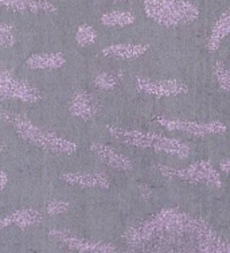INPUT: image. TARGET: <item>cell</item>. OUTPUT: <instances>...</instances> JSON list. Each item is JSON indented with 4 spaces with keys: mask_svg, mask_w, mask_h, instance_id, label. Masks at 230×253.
<instances>
[{
    "mask_svg": "<svg viewBox=\"0 0 230 253\" xmlns=\"http://www.w3.org/2000/svg\"><path fill=\"white\" fill-rule=\"evenodd\" d=\"M133 251L229 253L230 245L202 218L178 209H163L122 234Z\"/></svg>",
    "mask_w": 230,
    "mask_h": 253,
    "instance_id": "cell-1",
    "label": "cell"
},
{
    "mask_svg": "<svg viewBox=\"0 0 230 253\" xmlns=\"http://www.w3.org/2000/svg\"><path fill=\"white\" fill-rule=\"evenodd\" d=\"M0 119L14 128V131L18 133L20 139H23L31 146L38 147L40 150L54 152V154H74L78 148L74 141L59 136L55 132L35 126L26 115L8 111L1 105H0Z\"/></svg>",
    "mask_w": 230,
    "mask_h": 253,
    "instance_id": "cell-2",
    "label": "cell"
},
{
    "mask_svg": "<svg viewBox=\"0 0 230 253\" xmlns=\"http://www.w3.org/2000/svg\"><path fill=\"white\" fill-rule=\"evenodd\" d=\"M108 131L116 140L122 144L139 147V148H152L155 151L166 152L179 158H187L190 155V147L187 146V143L175 137L137 131V129L117 128V126H108Z\"/></svg>",
    "mask_w": 230,
    "mask_h": 253,
    "instance_id": "cell-3",
    "label": "cell"
},
{
    "mask_svg": "<svg viewBox=\"0 0 230 253\" xmlns=\"http://www.w3.org/2000/svg\"><path fill=\"white\" fill-rule=\"evenodd\" d=\"M148 18L164 27L190 25L199 18V10L189 0H143Z\"/></svg>",
    "mask_w": 230,
    "mask_h": 253,
    "instance_id": "cell-4",
    "label": "cell"
},
{
    "mask_svg": "<svg viewBox=\"0 0 230 253\" xmlns=\"http://www.w3.org/2000/svg\"><path fill=\"white\" fill-rule=\"evenodd\" d=\"M157 169H159V172L168 179L182 180V182L194 183V185L202 183V185L211 186L216 189L222 187L221 174L209 161L195 162L183 169H175L171 166H157Z\"/></svg>",
    "mask_w": 230,
    "mask_h": 253,
    "instance_id": "cell-5",
    "label": "cell"
},
{
    "mask_svg": "<svg viewBox=\"0 0 230 253\" xmlns=\"http://www.w3.org/2000/svg\"><path fill=\"white\" fill-rule=\"evenodd\" d=\"M42 98V92L27 81L15 76L11 70L0 63V101L18 100L22 102H38Z\"/></svg>",
    "mask_w": 230,
    "mask_h": 253,
    "instance_id": "cell-6",
    "label": "cell"
},
{
    "mask_svg": "<svg viewBox=\"0 0 230 253\" xmlns=\"http://www.w3.org/2000/svg\"><path fill=\"white\" fill-rule=\"evenodd\" d=\"M50 237L55 239L58 243L65 245L70 251L76 252H88V253H109L116 252L117 248L109 243H100V241H92L74 233L68 229H53L49 232Z\"/></svg>",
    "mask_w": 230,
    "mask_h": 253,
    "instance_id": "cell-7",
    "label": "cell"
},
{
    "mask_svg": "<svg viewBox=\"0 0 230 253\" xmlns=\"http://www.w3.org/2000/svg\"><path fill=\"white\" fill-rule=\"evenodd\" d=\"M156 122L168 131L186 132L192 136L205 137L211 135H224L226 132V126L221 122L198 123L182 119H168V117H156Z\"/></svg>",
    "mask_w": 230,
    "mask_h": 253,
    "instance_id": "cell-8",
    "label": "cell"
},
{
    "mask_svg": "<svg viewBox=\"0 0 230 253\" xmlns=\"http://www.w3.org/2000/svg\"><path fill=\"white\" fill-rule=\"evenodd\" d=\"M136 86L140 92L156 97H174L189 92V86L181 80H151L136 77Z\"/></svg>",
    "mask_w": 230,
    "mask_h": 253,
    "instance_id": "cell-9",
    "label": "cell"
},
{
    "mask_svg": "<svg viewBox=\"0 0 230 253\" xmlns=\"http://www.w3.org/2000/svg\"><path fill=\"white\" fill-rule=\"evenodd\" d=\"M100 102L97 97L92 93L85 92V90H76L72 96L69 112L74 117H78L83 122L93 120L100 113Z\"/></svg>",
    "mask_w": 230,
    "mask_h": 253,
    "instance_id": "cell-10",
    "label": "cell"
},
{
    "mask_svg": "<svg viewBox=\"0 0 230 253\" xmlns=\"http://www.w3.org/2000/svg\"><path fill=\"white\" fill-rule=\"evenodd\" d=\"M90 151L98 161H101L104 165L112 167L113 170L117 171H129L133 169L132 161L124 156L122 154L113 150L112 147L103 144V143H92Z\"/></svg>",
    "mask_w": 230,
    "mask_h": 253,
    "instance_id": "cell-11",
    "label": "cell"
},
{
    "mask_svg": "<svg viewBox=\"0 0 230 253\" xmlns=\"http://www.w3.org/2000/svg\"><path fill=\"white\" fill-rule=\"evenodd\" d=\"M59 179L72 186L85 189H109L111 180L104 172H64Z\"/></svg>",
    "mask_w": 230,
    "mask_h": 253,
    "instance_id": "cell-12",
    "label": "cell"
},
{
    "mask_svg": "<svg viewBox=\"0 0 230 253\" xmlns=\"http://www.w3.org/2000/svg\"><path fill=\"white\" fill-rule=\"evenodd\" d=\"M43 219V215L39 210L34 208H27V209H18L7 214L0 219V232L10 226H18L20 229H27L38 225Z\"/></svg>",
    "mask_w": 230,
    "mask_h": 253,
    "instance_id": "cell-13",
    "label": "cell"
},
{
    "mask_svg": "<svg viewBox=\"0 0 230 253\" xmlns=\"http://www.w3.org/2000/svg\"><path fill=\"white\" fill-rule=\"evenodd\" d=\"M150 46L148 44L140 43H115L109 44L107 47L101 50V54L105 57H112V58L125 59V61H132V59L140 58L142 55L147 53Z\"/></svg>",
    "mask_w": 230,
    "mask_h": 253,
    "instance_id": "cell-14",
    "label": "cell"
},
{
    "mask_svg": "<svg viewBox=\"0 0 230 253\" xmlns=\"http://www.w3.org/2000/svg\"><path fill=\"white\" fill-rule=\"evenodd\" d=\"M0 7L18 12H55V7L49 0H0Z\"/></svg>",
    "mask_w": 230,
    "mask_h": 253,
    "instance_id": "cell-15",
    "label": "cell"
},
{
    "mask_svg": "<svg viewBox=\"0 0 230 253\" xmlns=\"http://www.w3.org/2000/svg\"><path fill=\"white\" fill-rule=\"evenodd\" d=\"M66 58L61 53H38L30 55L26 65L34 70H55L64 66Z\"/></svg>",
    "mask_w": 230,
    "mask_h": 253,
    "instance_id": "cell-16",
    "label": "cell"
},
{
    "mask_svg": "<svg viewBox=\"0 0 230 253\" xmlns=\"http://www.w3.org/2000/svg\"><path fill=\"white\" fill-rule=\"evenodd\" d=\"M230 31V12L228 10L225 12H222L218 20L216 22V25L211 30L210 38L207 41V50L210 53H214L220 49L221 43L224 42V39L228 37Z\"/></svg>",
    "mask_w": 230,
    "mask_h": 253,
    "instance_id": "cell-17",
    "label": "cell"
},
{
    "mask_svg": "<svg viewBox=\"0 0 230 253\" xmlns=\"http://www.w3.org/2000/svg\"><path fill=\"white\" fill-rule=\"evenodd\" d=\"M100 22L105 27L121 29V27H127V26L133 25L136 22V15L131 12V11H109V12H105L104 15H101Z\"/></svg>",
    "mask_w": 230,
    "mask_h": 253,
    "instance_id": "cell-18",
    "label": "cell"
},
{
    "mask_svg": "<svg viewBox=\"0 0 230 253\" xmlns=\"http://www.w3.org/2000/svg\"><path fill=\"white\" fill-rule=\"evenodd\" d=\"M76 41L81 47H86L97 41V31L89 25H81L76 33Z\"/></svg>",
    "mask_w": 230,
    "mask_h": 253,
    "instance_id": "cell-19",
    "label": "cell"
},
{
    "mask_svg": "<svg viewBox=\"0 0 230 253\" xmlns=\"http://www.w3.org/2000/svg\"><path fill=\"white\" fill-rule=\"evenodd\" d=\"M214 76H216L217 83H218V86H220L222 90H225V92H229L230 89V73H229V69L226 66L225 63L221 62H216L214 65Z\"/></svg>",
    "mask_w": 230,
    "mask_h": 253,
    "instance_id": "cell-20",
    "label": "cell"
},
{
    "mask_svg": "<svg viewBox=\"0 0 230 253\" xmlns=\"http://www.w3.org/2000/svg\"><path fill=\"white\" fill-rule=\"evenodd\" d=\"M118 84V77L116 74L109 73V72H103L98 73L94 78V85L101 90H111Z\"/></svg>",
    "mask_w": 230,
    "mask_h": 253,
    "instance_id": "cell-21",
    "label": "cell"
},
{
    "mask_svg": "<svg viewBox=\"0 0 230 253\" xmlns=\"http://www.w3.org/2000/svg\"><path fill=\"white\" fill-rule=\"evenodd\" d=\"M16 42L14 27L0 22V47H12Z\"/></svg>",
    "mask_w": 230,
    "mask_h": 253,
    "instance_id": "cell-22",
    "label": "cell"
},
{
    "mask_svg": "<svg viewBox=\"0 0 230 253\" xmlns=\"http://www.w3.org/2000/svg\"><path fill=\"white\" fill-rule=\"evenodd\" d=\"M70 209V204L66 201L53 200L46 204V213L49 215H58L66 213Z\"/></svg>",
    "mask_w": 230,
    "mask_h": 253,
    "instance_id": "cell-23",
    "label": "cell"
},
{
    "mask_svg": "<svg viewBox=\"0 0 230 253\" xmlns=\"http://www.w3.org/2000/svg\"><path fill=\"white\" fill-rule=\"evenodd\" d=\"M229 167H230V159L229 158H224V159H221L220 161V170L228 175V172H229Z\"/></svg>",
    "mask_w": 230,
    "mask_h": 253,
    "instance_id": "cell-24",
    "label": "cell"
},
{
    "mask_svg": "<svg viewBox=\"0 0 230 253\" xmlns=\"http://www.w3.org/2000/svg\"><path fill=\"white\" fill-rule=\"evenodd\" d=\"M139 190H140V194L144 200H148L150 198V195H151L152 190L151 187H148L147 185H140L139 186Z\"/></svg>",
    "mask_w": 230,
    "mask_h": 253,
    "instance_id": "cell-25",
    "label": "cell"
},
{
    "mask_svg": "<svg viewBox=\"0 0 230 253\" xmlns=\"http://www.w3.org/2000/svg\"><path fill=\"white\" fill-rule=\"evenodd\" d=\"M8 182V175L5 174L4 171H0V191L4 189Z\"/></svg>",
    "mask_w": 230,
    "mask_h": 253,
    "instance_id": "cell-26",
    "label": "cell"
},
{
    "mask_svg": "<svg viewBox=\"0 0 230 253\" xmlns=\"http://www.w3.org/2000/svg\"><path fill=\"white\" fill-rule=\"evenodd\" d=\"M4 148H5V144H4V143H1V141H0V152L3 151Z\"/></svg>",
    "mask_w": 230,
    "mask_h": 253,
    "instance_id": "cell-27",
    "label": "cell"
},
{
    "mask_svg": "<svg viewBox=\"0 0 230 253\" xmlns=\"http://www.w3.org/2000/svg\"><path fill=\"white\" fill-rule=\"evenodd\" d=\"M116 1H129V0H116Z\"/></svg>",
    "mask_w": 230,
    "mask_h": 253,
    "instance_id": "cell-28",
    "label": "cell"
}]
</instances>
